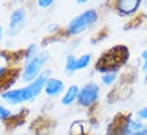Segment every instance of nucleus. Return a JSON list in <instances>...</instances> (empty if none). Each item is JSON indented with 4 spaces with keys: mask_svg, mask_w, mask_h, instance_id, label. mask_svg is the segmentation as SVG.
<instances>
[{
    "mask_svg": "<svg viewBox=\"0 0 147 135\" xmlns=\"http://www.w3.org/2000/svg\"><path fill=\"white\" fill-rule=\"evenodd\" d=\"M25 18H26V10L24 8L15 9L10 15L8 35L13 36V35H16L18 33L25 24Z\"/></svg>",
    "mask_w": 147,
    "mask_h": 135,
    "instance_id": "obj_5",
    "label": "nucleus"
},
{
    "mask_svg": "<svg viewBox=\"0 0 147 135\" xmlns=\"http://www.w3.org/2000/svg\"><path fill=\"white\" fill-rule=\"evenodd\" d=\"M10 116H11V111L9 109H7L6 107H3L2 104H0V120L9 118Z\"/></svg>",
    "mask_w": 147,
    "mask_h": 135,
    "instance_id": "obj_15",
    "label": "nucleus"
},
{
    "mask_svg": "<svg viewBox=\"0 0 147 135\" xmlns=\"http://www.w3.org/2000/svg\"><path fill=\"white\" fill-rule=\"evenodd\" d=\"M79 92H80V89H79L78 85L73 84V85L69 86V89L65 91V93H64V96H63L62 103L65 104V106H70V104H72V103L75 101V99H78V97H79Z\"/></svg>",
    "mask_w": 147,
    "mask_h": 135,
    "instance_id": "obj_9",
    "label": "nucleus"
},
{
    "mask_svg": "<svg viewBox=\"0 0 147 135\" xmlns=\"http://www.w3.org/2000/svg\"><path fill=\"white\" fill-rule=\"evenodd\" d=\"M53 3H54L53 0H39V1H38V5H39L41 8H48V7H50Z\"/></svg>",
    "mask_w": 147,
    "mask_h": 135,
    "instance_id": "obj_16",
    "label": "nucleus"
},
{
    "mask_svg": "<svg viewBox=\"0 0 147 135\" xmlns=\"http://www.w3.org/2000/svg\"><path fill=\"white\" fill-rule=\"evenodd\" d=\"M47 72L40 74L38 76L37 78L31 82L29 85L24 86V88H21V92H22V101L25 102V101H31L33 100L38 94L43 90L45 88V83L48 78L47 76Z\"/></svg>",
    "mask_w": 147,
    "mask_h": 135,
    "instance_id": "obj_3",
    "label": "nucleus"
},
{
    "mask_svg": "<svg viewBox=\"0 0 147 135\" xmlns=\"http://www.w3.org/2000/svg\"><path fill=\"white\" fill-rule=\"evenodd\" d=\"M75 57L72 56V55H70L69 57H67V59H66V64H65V69H66V72L67 73H70V74H72L74 73L75 70H74V63H75Z\"/></svg>",
    "mask_w": 147,
    "mask_h": 135,
    "instance_id": "obj_13",
    "label": "nucleus"
},
{
    "mask_svg": "<svg viewBox=\"0 0 147 135\" xmlns=\"http://www.w3.org/2000/svg\"><path fill=\"white\" fill-rule=\"evenodd\" d=\"M145 80H146V82H147V73H146V76H145Z\"/></svg>",
    "mask_w": 147,
    "mask_h": 135,
    "instance_id": "obj_22",
    "label": "nucleus"
},
{
    "mask_svg": "<svg viewBox=\"0 0 147 135\" xmlns=\"http://www.w3.org/2000/svg\"><path fill=\"white\" fill-rule=\"evenodd\" d=\"M144 70L147 73V60H145V64H144Z\"/></svg>",
    "mask_w": 147,
    "mask_h": 135,
    "instance_id": "obj_21",
    "label": "nucleus"
},
{
    "mask_svg": "<svg viewBox=\"0 0 147 135\" xmlns=\"http://www.w3.org/2000/svg\"><path fill=\"white\" fill-rule=\"evenodd\" d=\"M2 36H3V29H2V26L0 25V40L2 39Z\"/></svg>",
    "mask_w": 147,
    "mask_h": 135,
    "instance_id": "obj_18",
    "label": "nucleus"
},
{
    "mask_svg": "<svg viewBox=\"0 0 147 135\" xmlns=\"http://www.w3.org/2000/svg\"><path fill=\"white\" fill-rule=\"evenodd\" d=\"M37 55H38L37 44H31V45L29 47V49H28L26 55H25V59H26V61H28V60H30L31 58H33V57H34V56H37Z\"/></svg>",
    "mask_w": 147,
    "mask_h": 135,
    "instance_id": "obj_14",
    "label": "nucleus"
},
{
    "mask_svg": "<svg viewBox=\"0 0 147 135\" xmlns=\"http://www.w3.org/2000/svg\"><path fill=\"white\" fill-rule=\"evenodd\" d=\"M43 90H45L47 96H49V97H57V96H59L64 91V83L59 78L48 77L46 83H45Z\"/></svg>",
    "mask_w": 147,
    "mask_h": 135,
    "instance_id": "obj_7",
    "label": "nucleus"
},
{
    "mask_svg": "<svg viewBox=\"0 0 147 135\" xmlns=\"http://www.w3.org/2000/svg\"><path fill=\"white\" fill-rule=\"evenodd\" d=\"M142 56H143V58H144L145 60H147V49L143 52V55H142Z\"/></svg>",
    "mask_w": 147,
    "mask_h": 135,
    "instance_id": "obj_20",
    "label": "nucleus"
},
{
    "mask_svg": "<svg viewBox=\"0 0 147 135\" xmlns=\"http://www.w3.org/2000/svg\"><path fill=\"white\" fill-rule=\"evenodd\" d=\"M91 61V56L90 55H82L79 58L75 59L74 63V70H80V69H84L89 66Z\"/></svg>",
    "mask_w": 147,
    "mask_h": 135,
    "instance_id": "obj_11",
    "label": "nucleus"
},
{
    "mask_svg": "<svg viewBox=\"0 0 147 135\" xmlns=\"http://www.w3.org/2000/svg\"><path fill=\"white\" fill-rule=\"evenodd\" d=\"M137 116H138L140 119H147V107H144V108H142L140 110H138Z\"/></svg>",
    "mask_w": 147,
    "mask_h": 135,
    "instance_id": "obj_17",
    "label": "nucleus"
},
{
    "mask_svg": "<svg viewBox=\"0 0 147 135\" xmlns=\"http://www.w3.org/2000/svg\"><path fill=\"white\" fill-rule=\"evenodd\" d=\"M1 98L7 101L10 104H17L21 103L22 101V92L21 89H15V90H9L7 92H3L1 94Z\"/></svg>",
    "mask_w": 147,
    "mask_h": 135,
    "instance_id": "obj_10",
    "label": "nucleus"
},
{
    "mask_svg": "<svg viewBox=\"0 0 147 135\" xmlns=\"http://www.w3.org/2000/svg\"><path fill=\"white\" fill-rule=\"evenodd\" d=\"M5 70H6V68L3 67V66H0V76H1V75L5 73Z\"/></svg>",
    "mask_w": 147,
    "mask_h": 135,
    "instance_id": "obj_19",
    "label": "nucleus"
},
{
    "mask_svg": "<svg viewBox=\"0 0 147 135\" xmlns=\"http://www.w3.org/2000/svg\"><path fill=\"white\" fill-rule=\"evenodd\" d=\"M123 135H147V125L142 120L128 118L123 125Z\"/></svg>",
    "mask_w": 147,
    "mask_h": 135,
    "instance_id": "obj_6",
    "label": "nucleus"
},
{
    "mask_svg": "<svg viewBox=\"0 0 147 135\" xmlns=\"http://www.w3.org/2000/svg\"><path fill=\"white\" fill-rule=\"evenodd\" d=\"M116 78V73L115 72H109L105 73L104 75H102V81L105 85H111Z\"/></svg>",
    "mask_w": 147,
    "mask_h": 135,
    "instance_id": "obj_12",
    "label": "nucleus"
},
{
    "mask_svg": "<svg viewBox=\"0 0 147 135\" xmlns=\"http://www.w3.org/2000/svg\"><path fill=\"white\" fill-rule=\"evenodd\" d=\"M97 18H98V15H97L96 10L88 9V10L81 13L80 15H78L76 17H74L70 22V24L67 26V31H69V33L73 34V35L81 33L84 30H87V27H89L90 25L96 23Z\"/></svg>",
    "mask_w": 147,
    "mask_h": 135,
    "instance_id": "obj_1",
    "label": "nucleus"
},
{
    "mask_svg": "<svg viewBox=\"0 0 147 135\" xmlns=\"http://www.w3.org/2000/svg\"><path fill=\"white\" fill-rule=\"evenodd\" d=\"M48 59V52L47 51H41L37 56L31 58L25 63L24 70L22 74V77L25 82H33L38 76L40 75V72L43 67L45 63Z\"/></svg>",
    "mask_w": 147,
    "mask_h": 135,
    "instance_id": "obj_2",
    "label": "nucleus"
},
{
    "mask_svg": "<svg viewBox=\"0 0 147 135\" xmlns=\"http://www.w3.org/2000/svg\"><path fill=\"white\" fill-rule=\"evenodd\" d=\"M17 135H24V134H17Z\"/></svg>",
    "mask_w": 147,
    "mask_h": 135,
    "instance_id": "obj_23",
    "label": "nucleus"
},
{
    "mask_svg": "<svg viewBox=\"0 0 147 135\" xmlns=\"http://www.w3.org/2000/svg\"><path fill=\"white\" fill-rule=\"evenodd\" d=\"M139 6H140V1L138 0H131V1L123 0L117 2V9L123 14H131L136 11L139 8Z\"/></svg>",
    "mask_w": 147,
    "mask_h": 135,
    "instance_id": "obj_8",
    "label": "nucleus"
},
{
    "mask_svg": "<svg viewBox=\"0 0 147 135\" xmlns=\"http://www.w3.org/2000/svg\"><path fill=\"white\" fill-rule=\"evenodd\" d=\"M98 94H99V85L96 84L95 82H89L80 89L78 97L79 103L83 107H89L97 100Z\"/></svg>",
    "mask_w": 147,
    "mask_h": 135,
    "instance_id": "obj_4",
    "label": "nucleus"
}]
</instances>
